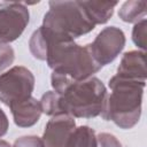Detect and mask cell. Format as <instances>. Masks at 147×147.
<instances>
[{
	"label": "cell",
	"mask_w": 147,
	"mask_h": 147,
	"mask_svg": "<svg viewBox=\"0 0 147 147\" xmlns=\"http://www.w3.org/2000/svg\"><path fill=\"white\" fill-rule=\"evenodd\" d=\"M98 147H123L118 138L108 132H101L96 136Z\"/></svg>",
	"instance_id": "17"
},
{
	"label": "cell",
	"mask_w": 147,
	"mask_h": 147,
	"mask_svg": "<svg viewBox=\"0 0 147 147\" xmlns=\"http://www.w3.org/2000/svg\"><path fill=\"white\" fill-rule=\"evenodd\" d=\"M34 76L23 65H15L0 75V101L7 107L32 96Z\"/></svg>",
	"instance_id": "4"
},
{
	"label": "cell",
	"mask_w": 147,
	"mask_h": 147,
	"mask_svg": "<svg viewBox=\"0 0 147 147\" xmlns=\"http://www.w3.org/2000/svg\"><path fill=\"white\" fill-rule=\"evenodd\" d=\"M51 84L59 94L61 114L74 118H94L102 113L108 92L98 77L76 82L52 71Z\"/></svg>",
	"instance_id": "1"
},
{
	"label": "cell",
	"mask_w": 147,
	"mask_h": 147,
	"mask_svg": "<svg viewBox=\"0 0 147 147\" xmlns=\"http://www.w3.org/2000/svg\"><path fill=\"white\" fill-rule=\"evenodd\" d=\"M80 3L94 25L106 24L118 5L117 1H80Z\"/></svg>",
	"instance_id": "10"
},
{
	"label": "cell",
	"mask_w": 147,
	"mask_h": 147,
	"mask_svg": "<svg viewBox=\"0 0 147 147\" xmlns=\"http://www.w3.org/2000/svg\"><path fill=\"white\" fill-rule=\"evenodd\" d=\"M30 22V13L24 2L0 1V42L9 44L18 39Z\"/></svg>",
	"instance_id": "5"
},
{
	"label": "cell",
	"mask_w": 147,
	"mask_h": 147,
	"mask_svg": "<svg viewBox=\"0 0 147 147\" xmlns=\"http://www.w3.org/2000/svg\"><path fill=\"white\" fill-rule=\"evenodd\" d=\"M76 129L75 118L67 114L52 116L42 133L44 147H68L70 137Z\"/></svg>",
	"instance_id": "7"
},
{
	"label": "cell",
	"mask_w": 147,
	"mask_h": 147,
	"mask_svg": "<svg viewBox=\"0 0 147 147\" xmlns=\"http://www.w3.org/2000/svg\"><path fill=\"white\" fill-rule=\"evenodd\" d=\"M68 147H98L95 131L88 125L76 127L70 137Z\"/></svg>",
	"instance_id": "12"
},
{
	"label": "cell",
	"mask_w": 147,
	"mask_h": 147,
	"mask_svg": "<svg viewBox=\"0 0 147 147\" xmlns=\"http://www.w3.org/2000/svg\"><path fill=\"white\" fill-rule=\"evenodd\" d=\"M125 34L122 29L111 25L102 29L87 47L96 61L102 68L110 64L124 49L125 47Z\"/></svg>",
	"instance_id": "6"
},
{
	"label": "cell",
	"mask_w": 147,
	"mask_h": 147,
	"mask_svg": "<svg viewBox=\"0 0 147 147\" xmlns=\"http://www.w3.org/2000/svg\"><path fill=\"white\" fill-rule=\"evenodd\" d=\"M14 123L20 127H30L37 124L42 114L40 102L33 96L9 106Z\"/></svg>",
	"instance_id": "9"
},
{
	"label": "cell",
	"mask_w": 147,
	"mask_h": 147,
	"mask_svg": "<svg viewBox=\"0 0 147 147\" xmlns=\"http://www.w3.org/2000/svg\"><path fill=\"white\" fill-rule=\"evenodd\" d=\"M9 129V121L7 115L5 114V111L0 108V138L3 137Z\"/></svg>",
	"instance_id": "18"
},
{
	"label": "cell",
	"mask_w": 147,
	"mask_h": 147,
	"mask_svg": "<svg viewBox=\"0 0 147 147\" xmlns=\"http://www.w3.org/2000/svg\"><path fill=\"white\" fill-rule=\"evenodd\" d=\"M11 147H44V142L38 136L30 134L17 138Z\"/></svg>",
	"instance_id": "16"
},
{
	"label": "cell",
	"mask_w": 147,
	"mask_h": 147,
	"mask_svg": "<svg viewBox=\"0 0 147 147\" xmlns=\"http://www.w3.org/2000/svg\"><path fill=\"white\" fill-rule=\"evenodd\" d=\"M48 7L41 25L56 36L75 40L95 28L80 1H49Z\"/></svg>",
	"instance_id": "3"
},
{
	"label": "cell",
	"mask_w": 147,
	"mask_h": 147,
	"mask_svg": "<svg viewBox=\"0 0 147 147\" xmlns=\"http://www.w3.org/2000/svg\"><path fill=\"white\" fill-rule=\"evenodd\" d=\"M111 92L107 94L102 119L110 121L119 129L129 130L138 124L141 117L142 95L146 82L113 76L108 83Z\"/></svg>",
	"instance_id": "2"
},
{
	"label": "cell",
	"mask_w": 147,
	"mask_h": 147,
	"mask_svg": "<svg viewBox=\"0 0 147 147\" xmlns=\"http://www.w3.org/2000/svg\"><path fill=\"white\" fill-rule=\"evenodd\" d=\"M116 76L132 80L146 82V52H125L117 67Z\"/></svg>",
	"instance_id": "8"
},
{
	"label": "cell",
	"mask_w": 147,
	"mask_h": 147,
	"mask_svg": "<svg viewBox=\"0 0 147 147\" xmlns=\"http://www.w3.org/2000/svg\"><path fill=\"white\" fill-rule=\"evenodd\" d=\"M15 60V51L9 44L0 42V72L9 68Z\"/></svg>",
	"instance_id": "15"
},
{
	"label": "cell",
	"mask_w": 147,
	"mask_h": 147,
	"mask_svg": "<svg viewBox=\"0 0 147 147\" xmlns=\"http://www.w3.org/2000/svg\"><path fill=\"white\" fill-rule=\"evenodd\" d=\"M146 29H147V21L146 18L136 23L132 29V41L134 45L141 49V52H146Z\"/></svg>",
	"instance_id": "14"
},
{
	"label": "cell",
	"mask_w": 147,
	"mask_h": 147,
	"mask_svg": "<svg viewBox=\"0 0 147 147\" xmlns=\"http://www.w3.org/2000/svg\"><path fill=\"white\" fill-rule=\"evenodd\" d=\"M118 17L125 23H138L146 17V1L127 0L118 9Z\"/></svg>",
	"instance_id": "11"
},
{
	"label": "cell",
	"mask_w": 147,
	"mask_h": 147,
	"mask_svg": "<svg viewBox=\"0 0 147 147\" xmlns=\"http://www.w3.org/2000/svg\"><path fill=\"white\" fill-rule=\"evenodd\" d=\"M0 147H11V146H10V144L8 141L0 139Z\"/></svg>",
	"instance_id": "19"
},
{
	"label": "cell",
	"mask_w": 147,
	"mask_h": 147,
	"mask_svg": "<svg viewBox=\"0 0 147 147\" xmlns=\"http://www.w3.org/2000/svg\"><path fill=\"white\" fill-rule=\"evenodd\" d=\"M41 111L48 116L60 115V105H59V94L55 91H47L44 93L39 100Z\"/></svg>",
	"instance_id": "13"
}]
</instances>
